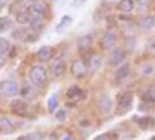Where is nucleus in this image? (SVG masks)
<instances>
[{
	"label": "nucleus",
	"mask_w": 155,
	"mask_h": 140,
	"mask_svg": "<svg viewBox=\"0 0 155 140\" xmlns=\"http://www.w3.org/2000/svg\"><path fill=\"white\" fill-rule=\"evenodd\" d=\"M0 3H2V0H0Z\"/></svg>",
	"instance_id": "nucleus-44"
},
{
	"label": "nucleus",
	"mask_w": 155,
	"mask_h": 140,
	"mask_svg": "<svg viewBox=\"0 0 155 140\" xmlns=\"http://www.w3.org/2000/svg\"><path fill=\"white\" fill-rule=\"evenodd\" d=\"M27 9L30 11L31 17H44V19H45V16L48 14V5L44 3L42 0H39V2L30 5Z\"/></svg>",
	"instance_id": "nucleus-11"
},
{
	"label": "nucleus",
	"mask_w": 155,
	"mask_h": 140,
	"mask_svg": "<svg viewBox=\"0 0 155 140\" xmlns=\"http://www.w3.org/2000/svg\"><path fill=\"white\" fill-rule=\"evenodd\" d=\"M28 25H30L31 31L41 33V31L45 30V19H44V17H31V20H30Z\"/></svg>",
	"instance_id": "nucleus-19"
},
{
	"label": "nucleus",
	"mask_w": 155,
	"mask_h": 140,
	"mask_svg": "<svg viewBox=\"0 0 155 140\" xmlns=\"http://www.w3.org/2000/svg\"><path fill=\"white\" fill-rule=\"evenodd\" d=\"M134 108V92L132 90H124L118 94L116 97V104H115V114L118 117H123L130 112Z\"/></svg>",
	"instance_id": "nucleus-1"
},
{
	"label": "nucleus",
	"mask_w": 155,
	"mask_h": 140,
	"mask_svg": "<svg viewBox=\"0 0 155 140\" xmlns=\"http://www.w3.org/2000/svg\"><path fill=\"white\" fill-rule=\"evenodd\" d=\"M70 73L73 78L76 80H82L87 76L88 70H87V64H85V61L81 59V58H76L70 62Z\"/></svg>",
	"instance_id": "nucleus-6"
},
{
	"label": "nucleus",
	"mask_w": 155,
	"mask_h": 140,
	"mask_svg": "<svg viewBox=\"0 0 155 140\" xmlns=\"http://www.w3.org/2000/svg\"><path fill=\"white\" fill-rule=\"evenodd\" d=\"M14 129H16V126L9 118H6V117L0 118V134H11Z\"/></svg>",
	"instance_id": "nucleus-21"
},
{
	"label": "nucleus",
	"mask_w": 155,
	"mask_h": 140,
	"mask_svg": "<svg viewBox=\"0 0 155 140\" xmlns=\"http://www.w3.org/2000/svg\"><path fill=\"white\" fill-rule=\"evenodd\" d=\"M36 2H39V0H27V3H30V5H33V3H36Z\"/></svg>",
	"instance_id": "nucleus-39"
},
{
	"label": "nucleus",
	"mask_w": 155,
	"mask_h": 140,
	"mask_svg": "<svg viewBox=\"0 0 155 140\" xmlns=\"http://www.w3.org/2000/svg\"><path fill=\"white\" fill-rule=\"evenodd\" d=\"M11 44L8 39H5V37H0V55H5L8 50H9Z\"/></svg>",
	"instance_id": "nucleus-33"
},
{
	"label": "nucleus",
	"mask_w": 155,
	"mask_h": 140,
	"mask_svg": "<svg viewBox=\"0 0 155 140\" xmlns=\"http://www.w3.org/2000/svg\"><path fill=\"white\" fill-rule=\"evenodd\" d=\"M54 56V48L53 47H50V45H44L37 50V53H36V58L39 62H47L50 61L51 58Z\"/></svg>",
	"instance_id": "nucleus-16"
},
{
	"label": "nucleus",
	"mask_w": 155,
	"mask_h": 140,
	"mask_svg": "<svg viewBox=\"0 0 155 140\" xmlns=\"http://www.w3.org/2000/svg\"><path fill=\"white\" fill-rule=\"evenodd\" d=\"M153 72H155V66L150 64V62H146V64H143V66L140 67V75L141 76H149Z\"/></svg>",
	"instance_id": "nucleus-30"
},
{
	"label": "nucleus",
	"mask_w": 155,
	"mask_h": 140,
	"mask_svg": "<svg viewBox=\"0 0 155 140\" xmlns=\"http://www.w3.org/2000/svg\"><path fill=\"white\" fill-rule=\"evenodd\" d=\"M58 104H59V98H58L56 94H53V95L48 98V101H47L48 112H56V111H58Z\"/></svg>",
	"instance_id": "nucleus-29"
},
{
	"label": "nucleus",
	"mask_w": 155,
	"mask_h": 140,
	"mask_svg": "<svg viewBox=\"0 0 155 140\" xmlns=\"http://www.w3.org/2000/svg\"><path fill=\"white\" fill-rule=\"evenodd\" d=\"M27 33L28 31H25L23 28H16V30H12V37H14V39H19V41H23V37L27 36Z\"/></svg>",
	"instance_id": "nucleus-34"
},
{
	"label": "nucleus",
	"mask_w": 155,
	"mask_h": 140,
	"mask_svg": "<svg viewBox=\"0 0 155 140\" xmlns=\"http://www.w3.org/2000/svg\"><path fill=\"white\" fill-rule=\"evenodd\" d=\"M5 62H6V58H5V55H0V69H2V67L5 66Z\"/></svg>",
	"instance_id": "nucleus-38"
},
{
	"label": "nucleus",
	"mask_w": 155,
	"mask_h": 140,
	"mask_svg": "<svg viewBox=\"0 0 155 140\" xmlns=\"http://www.w3.org/2000/svg\"><path fill=\"white\" fill-rule=\"evenodd\" d=\"M137 125L140 126V129L149 131L155 126V120L152 117H143V118H137Z\"/></svg>",
	"instance_id": "nucleus-22"
},
{
	"label": "nucleus",
	"mask_w": 155,
	"mask_h": 140,
	"mask_svg": "<svg viewBox=\"0 0 155 140\" xmlns=\"http://www.w3.org/2000/svg\"><path fill=\"white\" fill-rule=\"evenodd\" d=\"M71 20H73V17L71 16H68V14H65V16H62V19L56 23V33H62L64 30H65L67 27H68V25L71 23Z\"/></svg>",
	"instance_id": "nucleus-24"
},
{
	"label": "nucleus",
	"mask_w": 155,
	"mask_h": 140,
	"mask_svg": "<svg viewBox=\"0 0 155 140\" xmlns=\"http://www.w3.org/2000/svg\"><path fill=\"white\" fill-rule=\"evenodd\" d=\"M93 140H113V135L109 134V132H106V134H99V135H96Z\"/></svg>",
	"instance_id": "nucleus-36"
},
{
	"label": "nucleus",
	"mask_w": 155,
	"mask_h": 140,
	"mask_svg": "<svg viewBox=\"0 0 155 140\" xmlns=\"http://www.w3.org/2000/svg\"><path fill=\"white\" fill-rule=\"evenodd\" d=\"M98 47L101 52H110V50H113L115 47H118V34L112 30L104 31L98 39Z\"/></svg>",
	"instance_id": "nucleus-3"
},
{
	"label": "nucleus",
	"mask_w": 155,
	"mask_h": 140,
	"mask_svg": "<svg viewBox=\"0 0 155 140\" xmlns=\"http://www.w3.org/2000/svg\"><path fill=\"white\" fill-rule=\"evenodd\" d=\"M113 108H115V106H113L112 97L107 95V94L101 95V98H99V101H98V109H99V112H101V114H106V115H107V114L112 112Z\"/></svg>",
	"instance_id": "nucleus-15"
},
{
	"label": "nucleus",
	"mask_w": 155,
	"mask_h": 140,
	"mask_svg": "<svg viewBox=\"0 0 155 140\" xmlns=\"http://www.w3.org/2000/svg\"><path fill=\"white\" fill-rule=\"evenodd\" d=\"M54 118L58 120V121H64L67 118V111L65 109H58L56 112H54Z\"/></svg>",
	"instance_id": "nucleus-35"
},
{
	"label": "nucleus",
	"mask_w": 155,
	"mask_h": 140,
	"mask_svg": "<svg viewBox=\"0 0 155 140\" xmlns=\"http://www.w3.org/2000/svg\"><path fill=\"white\" fill-rule=\"evenodd\" d=\"M28 76L34 86H47L48 84V70L41 66V64H36V66H31L30 72H28Z\"/></svg>",
	"instance_id": "nucleus-2"
},
{
	"label": "nucleus",
	"mask_w": 155,
	"mask_h": 140,
	"mask_svg": "<svg viewBox=\"0 0 155 140\" xmlns=\"http://www.w3.org/2000/svg\"><path fill=\"white\" fill-rule=\"evenodd\" d=\"M54 2H59V0H54Z\"/></svg>",
	"instance_id": "nucleus-42"
},
{
	"label": "nucleus",
	"mask_w": 155,
	"mask_h": 140,
	"mask_svg": "<svg viewBox=\"0 0 155 140\" xmlns=\"http://www.w3.org/2000/svg\"><path fill=\"white\" fill-rule=\"evenodd\" d=\"M116 22L118 23H134V22H137V19L132 16V12L130 14H127V12H118L116 14Z\"/></svg>",
	"instance_id": "nucleus-27"
},
{
	"label": "nucleus",
	"mask_w": 155,
	"mask_h": 140,
	"mask_svg": "<svg viewBox=\"0 0 155 140\" xmlns=\"http://www.w3.org/2000/svg\"><path fill=\"white\" fill-rule=\"evenodd\" d=\"M137 28L141 33H147L155 28V14H144L137 19Z\"/></svg>",
	"instance_id": "nucleus-9"
},
{
	"label": "nucleus",
	"mask_w": 155,
	"mask_h": 140,
	"mask_svg": "<svg viewBox=\"0 0 155 140\" xmlns=\"http://www.w3.org/2000/svg\"><path fill=\"white\" fill-rule=\"evenodd\" d=\"M126 58H127V52L123 48V47H115L113 50L109 52V56H107V64L110 67H120L121 64L126 62Z\"/></svg>",
	"instance_id": "nucleus-5"
},
{
	"label": "nucleus",
	"mask_w": 155,
	"mask_h": 140,
	"mask_svg": "<svg viewBox=\"0 0 155 140\" xmlns=\"http://www.w3.org/2000/svg\"><path fill=\"white\" fill-rule=\"evenodd\" d=\"M37 39H39V33L28 31V33H27V36L23 37V41H22V42H25V44H30V42H36Z\"/></svg>",
	"instance_id": "nucleus-32"
},
{
	"label": "nucleus",
	"mask_w": 155,
	"mask_h": 140,
	"mask_svg": "<svg viewBox=\"0 0 155 140\" xmlns=\"http://www.w3.org/2000/svg\"><path fill=\"white\" fill-rule=\"evenodd\" d=\"M67 72V64H65V59H64L62 56H56V59H53V62H51V67H50V73L53 78L59 80L62 78L64 75H65Z\"/></svg>",
	"instance_id": "nucleus-7"
},
{
	"label": "nucleus",
	"mask_w": 155,
	"mask_h": 140,
	"mask_svg": "<svg viewBox=\"0 0 155 140\" xmlns=\"http://www.w3.org/2000/svg\"><path fill=\"white\" fill-rule=\"evenodd\" d=\"M0 90H2V94L8 98H12V97H16L19 94V86L16 81H12V80H8V81H2L0 83Z\"/></svg>",
	"instance_id": "nucleus-12"
},
{
	"label": "nucleus",
	"mask_w": 155,
	"mask_h": 140,
	"mask_svg": "<svg viewBox=\"0 0 155 140\" xmlns=\"http://www.w3.org/2000/svg\"><path fill=\"white\" fill-rule=\"evenodd\" d=\"M150 140H155V135H153V137H152V138H150Z\"/></svg>",
	"instance_id": "nucleus-41"
},
{
	"label": "nucleus",
	"mask_w": 155,
	"mask_h": 140,
	"mask_svg": "<svg viewBox=\"0 0 155 140\" xmlns=\"http://www.w3.org/2000/svg\"><path fill=\"white\" fill-rule=\"evenodd\" d=\"M22 95H23V98L25 100H36V97H37V94H36V90L31 87V84H23V87H22Z\"/></svg>",
	"instance_id": "nucleus-25"
},
{
	"label": "nucleus",
	"mask_w": 155,
	"mask_h": 140,
	"mask_svg": "<svg viewBox=\"0 0 155 140\" xmlns=\"http://www.w3.org/2000/svg\"><path fill=\"white\" fill-rule=\"evenodd\" d=\"M135 9L138 12H143L149 9V0H135Z\"/></svg>",
	"instance_id": "nucleus-31"
},
{
	"label": "nucleus",
	"mask_w": 155,
	"mask_h": 140,
	"mask_svg": "<svg viewBox=\"0 0 155 140\" xmlns=\"http://www.w3.org/2000/svg\"><path fill=\"white\" fill-rule=\"evenodd\" d=\"M30 20H31V14L28 9H20L16 14V22L19 25H27V23H30Z\"/></svg>",
	"instance_id": "nucleus-23"
},
{
	"label": "nucleus",
	"mask_w": 155,
	"mask_h": 140,
	"mask_svg": "<svg viewBox=\"0 0 155 140\" xmlns=\"http://www.w3.org/2000/svg\"><path fill=\"white\" fill-rule=\"evenodd\" d=\"M59 140H76V138H74L73 132H64V134H62V137H61Z\"/></svg>",
	"instance_id": "nucleus-37"
},
{
	"label": "nucleus",
	"mask_w": 155,
	"mask_h": 140,
	"mask_svg": "<svg viewBox=\"0 0 155 140\" xmlns=\"http://www.w3.org/2000/svg\"><path fill=\"white\" fill-rule=\"evenodd\" d=\"M76 2H85V0H76Z\"/></svg>",
	"instance_id": "nucleus-40"
},
{
	"label": "nucleus",
	"mask_w": 155,
	"mask_h": 140,
	"mask_svg": "<svg viewBox=\"0 0 155 140\" xmlns=\"http://www.w3.org/2000/svg\"><path fill=\"white\" fill-rule=\"evenodd\" d=\"M85 64H87L88 73H96L101 69V66H102V58H101L99 53H95V52L88 53V56L85 59Z\"/></svg>",
	"instance_id": "nucleus-10"
},
{
	"label": "nucleus",
	"mask_w": 155,
	"mask_h": 140,
	"mask_svg": "<svg viewBox=\"0 0 155 140\" xmlns=\"http://www.w3.org/2000/svg\"><path fill=\"white\" fill-rule=\"evenodd\" d=\"M144 52H146L149 56L155 58V36H150L149 39L146 41V45H144Z\"/></svg>",
	"instance_id": "nucleus-28"
},
{
	"label": "nucleus",
	"mask_w": 155,
	"mask_h": 140,
	"mask_svg": "<svg viewBox=\"0 0 155 140\" xmlns=\"http://www.w3.org/2000/svg\"><path fill=\"white\" fill-rule=\"evenodd\" d=\"M116 11L130 14V12L135 11V0H120V2L116 3Z\"/></svg>",
	"instance_id": "nucleus-17"
},
{
	"label": "nucleus",
	"mask_w": 155,
	"mask_h": 140,
	"mask_svg": "<svg viewBox=\"0 0 155 140\" xmlns=\"http://www.w3.org/2000/svg\"><path fill=\"white\" fill-rule=\"evenodd\" d=\"M137 44H138V41H137V36L135 34H124V37H123V48L126 50V52H134V50L137 48Z\"/></svg>",
	"instance_id": "nucleus-18"
},
{
	"label": "nucleus",
	"mask_w": 155,
	"mask_h": 140,
	"mask_svg": "<svg viewBox=\"0 0 155 140\" xmlns=\"http://www.w3.org/2000/svg\"><path fill=\"white\" fill-rule=\"evenodd\" d=\"M11 111L14 112L17 117H27L28 112H30V108H28V104H27L25 100H12Z\"/></svg>",
	"instance_id": "nucleus-13"
},
{
	"label": "nucleus",
	"mask_w": 155,
	"mask_h": 140,
	"mask_svg": "<svg viewBox=\"0 0 155 140\" xmlns=\"http://www.w3.org/2000/svg\"><path fill=\"white\" fill-rule=\"evenodd\" d=\"M141 100L144 101V103H155V84L146 87L143 92H141Z\"/></svg>",
	"instance_id": "nucleus-20"
},
{
	"label": "nucleus",
	"mask_w": 155,
	"mask_h": 140,
	"mask_svg": "<svg viewBox=\"0 0 155 140\" xmlns=\"http://www.w3.org/2000/svg\"><path fill=\"white\" fill-rule=\"evenodd\" d=\"M85 90L81 87V86H70L67 90H65V98H67V104H78V103H81V101L85 100Z\"/></svg>",
	"instance_id": "nucleus-4"
},
{
	"label": "nucleus",
	"mask_w": 155,
	"mask_h": 140,
	"mask_svg": "<svg viewBox=\"0 0 155 140\" xmlns=\"http://www.w3.org/2000/svg\"><path fill=\"white\" fill-rule=\"evenodd\" d=\"M14 27V20H11L9 17H0V33H6L12 30Z\"/></svg>",
	"instance_id": "nucleus-26"
},
{
	"label": "nucleus",
	"mask_w": 155,
	"mask_h": 140,
	"mask_svg": "<svg viewBox=\"0 0 155 140\" xmlns=\"http://www.w3.org/2000/svg\"><path fill=\"white\" fill-rule=\"evenodd\" d=\"M130 70H132V67H130L129 62H124V64H121L120 67H116V70H115V83L123 84V81H126L129 78Z\"/></svg>",
	"instance_id": "nucleus-14"
},
{
	"label": "nucleus",
	"mask_w": 155,
	"mask_h": 140,
	"mask_svg": "<svg viewBox=\"0 0 155 140\" xmlns=\"http://www.w3.org/2000/svg\"><path fill=\"white\" fill-rule=\"evenodd\" d=\"M8 2H12V0H8Z\"/></svg>",
	"instance_id": "nucleus-43"
},
{
	"label": "nucleus",
	"mask_w": 155,
	"mask_h": 140,
	"mask_svg": "<svg viewBox=\"0 0 155 140\" xmlns=\"http://www.w3.org/2000/svg\"><path fill=\"white\" fill-rule=\"evenodd\" d=\"M93 34H84L81 37H78V41H76V48H78V52L85 55V53H92V48H93Z\"/></svg>",
	"instance_id": "nucleus-8"
}]
</instances>
